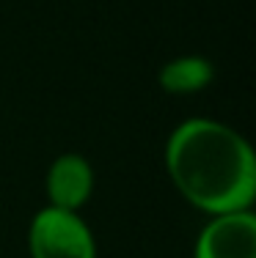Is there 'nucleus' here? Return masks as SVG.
<instances>
[{
	"mask_svg": "<svg viewBox=\"0 0 256 258\" xmlns=\"http://www.w3.org/2000/svg\"><path fill=\"white\" fill-rule=\"evenodd\" d=\"M215 80V63L207 55H174L157 69V85L171 96H193L207 91Z\"/></svg>",
	"mask_w": 256,
	"mask_h": 258,
	"instance_id": "nucleus-5",
	"label": "nucleus"
},
{
	"mask_svg": "<svg viewBox=\"0 0 256 258\" xmlns=\"http://www.w3.org/2000/svg\"><path fill=\"white\" fill-rule=\"evenodd\" d=\"M30 258H99L96 236L80 212L41 206L25 233Z\"/></svg>",
	"mask_w": 256,
	"mask_h": 258,
	"instance_id": "nucleus-2",
	"label": "nucleus"
},
{
	"mask_svg": "<svg viewBox=\"0 0 256 258\" xmlns=\"http://www.w3.org/2000/svg\"><path fill=\"white\" fill-rule=\"evenodd\" d=\"M163 162L182 201L207 217L256 204V151L226 121L207 115L179 121L166 138Z\"/></svg>",
	"mask_w": 256,
	"mask_h": 258,
	"instance_id": "nucleus-1",
	"label": "nucleus"
},
{
	"mask_svg": "<svg viewBox=\"0 0 256 258\" xmlns=\"http://www.w3.org/2000/svg\"><path fill=\"white\" fill-rule=\"evenodd\" d=\"M96 187L94 165L77 151H64L50 162L44 173V195L47 206L66 209V212H83Z\"/></svg>",
	"mask_w": 256,
	"mask_h": 258,
	"instance_id": "nucleus-4",
	"label": "nucleus"
},
{
	"mask_svg": "<svg viewBox=\"0 0 256 258\" xmlns=\"http://www.w3.org/2000/svg\"><path fill=\"white\" fill-rule=\"evenodd\" d=\"M193 258H256V212H223L207 217L193 242Z\"/></svg>",
	"mask_w": 256,
	"mask_h": 258,
	"instance_id": "nucleus-3",
	"label": "nucleus"
}]
</instances>
